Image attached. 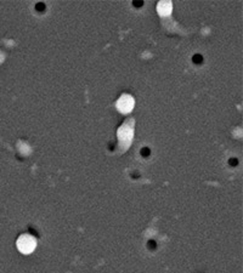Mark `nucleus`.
Here are the masks:
<instances>
[{"label": "nucleus", "mask_w": 243, "mask_h": 273, "mask_svg": "<svg viewBox=\"0 0 243 273\" xmlns=\"http://www.w3.org/2000/svg\"><path fill=\"white\" fill-rule=\"evenodd\" d=\"M17 248H18L20 251L23 253V254L32 253L35 248V239L29 234L21 235L18 238V240H17Z\"/></svg>", "instance_id": "obj_1"}, {"label": "nucleus", "mask_w": 243, "mask_h": 273, "mask_svg": "<svg viewBox=\"0 0 243 273\" xmlns=\"http://www.w3.org/2000/svg\"><path fill=\"white\" fill-rule=\"evenodd\" d=\"M117 107L121 113H129L134 107V100L129 95H123L117 103Z\"/></svg>", "instance_id": "obj_2"}, {"label": "nucleus", "mask_w": 243, "mask_h": 273, "mask_svg": "<svg viewBox=\"0 0 243 273\" xmlns=\"http://www.w3.org/2000/svg\"><path fill=\"white\" fill-rule=\"evenodd\" d=\"M158 11L160 15H169L172 12V4L169 1H160L158 4Z\"/></svg>", "instance_id": "obj_3"}, {"label": "nucleus", "mask_w": 243, "mask_h": 273, "mask_svg": "<svg viewBox=\"0 0 243 273\" xmlns=\"http://www.w3.org/2000/svg\"><path fill=\"white\" fill-rule=\"evenodd\" d=\"M202 61V56H198V55H196V56H193V62L198 63Z\"/></svg>", "instance_id": "obj_4"}]
</instances>
